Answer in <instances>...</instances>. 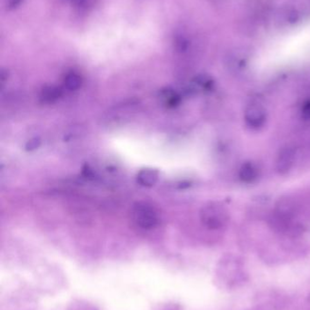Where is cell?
Returning <instances> with one entry per match:
<instances>
[{"label": "cell", "mask_w": 310, "mask_h": 310, "mask_svg": "<svg viewBox=\"0 0 310 310\" xmlns=\"http://www.w3.org/2000/svg\"><path fill=\"white\" fill-rule=\"evenodd\" d=\"M133 220L142 228L150 229L157 227L159 215L156 207L148 201H139L133 206L131 212Z\"/></svg>", "instance_id": "cell-1"}, {"label": "cell", "mask_w": 310, "mask_h": 310, "mask_svg": "<svg viewBox=\"0 0 310 310\" xmlns=\"http://www.w3.org/2000/svg\"><path fill=\"white\" fill-rule=\"evenodd\" d=\"M203 224L211 229L222 228L228 223V212L218 203H208L200 212Z\"/></svg>", "instance_id": "cell-2"}, {"label": "cell", "mask_w": 310, "mask_h": 310, "mask_svg": "<svg viewBox=\"0 0 310 310\" xmlns=\"http://www.w3.org/2000/svg\"><path fill=\"white\" fill-rule=\"evenodd\" d=\"M268 120V112L259 102L248 105L244 112L245 124L250 130H260Z\"/></svg>", "instance_id": "cell-3"}, {"label": "cell", "mask_w": 310, "mask_h": 310, "mask_svg": "<svg viewBox=\"0 0 310 310\" xmlns=\"http://www.w3.org/2000/svg\"><path fill=\"white\" fill-rule=\"evenodd\" d=\"M297 151L296 148L291 145L283 147L278 152L276 159V171L280 175H285L293 168L296 160Z\"/></svg>", "instance_id": "cell-4"}, {"label": "cell", "mask_w": 310, "mask_h": 310, "mask_svg": "<svg viewBox=\"0 0 310 310\" xmlns=\"http://www.w3.org/2000/svg\"><path fill=\"white\" fill-rule=\"evenodd\" d=\"M260 176V169L256 163L246 162L241 165L239 171V178L243 184H253Z\"/></svg>", "instance_id": "cell-5"}, {"label": "cell", "mask_w": 310, "mask_h": 310, "mask_svg": "<svg viewBox=\"0 0 310 310\" xmlns=\"http://www.w3.org/2000/svg\"><path fill=\"white\" fill-rule=\"evenodd\" d=\"M158 177H159V173L157 170L151 169V168H146V169H142L137 173V183L145 187H152L157 184Z\"/></svg>", "instance_id": "cell-6"}, {"label": "cell", "mask_w": 310, "mask_h": 310, "mask_svg": "<svg viewBox=\"0 0 310 310\" xmlns=\"http://www.w3.org/2000/svg\"><path fill=\"white\" fill-rule=\"evenodd\" d=\"M62 91L60 88L56 87V86H47L42 90L41 98L42 101L44 102H53L58 100V98L61 96Z\"/></svg>", "instance_id": "cell-7"}, {"label": "cell", "mask_w": 310, "mask_h": 310, "mask_svg": "<svg viewBox=\"0 0 310 310\" xmlns=\"http://www.w3.org/2000/svg\"><path fill=\"white\" fill-rule=\"evenodd\" d=\"M64 85L66 86V89L69 91H76L82 85V78L79 73L74 72L67 73L64 79Z\"/></svg>", "instance_id": "cell-8"}, {"label": "cell", "mask_w": 310, "mask_h": 310, "mask_svg": "<svg viewBox=\"0 0 310 310\" xmlns=\"http://www.w3.org/2000/svg\"><path fill=\"white\" fill-rule=\"evenodd\" d=\"M160 97L162 98L165 106H169V107L178 106L180 102V96L178 95V93H176L172 89L163 90Z\"/></svg>", "instance_id": "cell-9"}, {"label": "cell", "mask_w": 310, "mask_h": 310, "mask_svg": "<svg viewBox=\"0 0 310 310\" xmlns=\"http://www.w3.org/2000/svg\"><path fill=\"white\" fill-rule=\"evenodd\" d=\"M174 45H175V47L178 50V52H185L188 48L189 41L185 36L178 35L175 38Z\"/></svg>", "instance_id": "cell-10"}, {"label": "cell", "mask_w": 310, "mask_h": 310, "mask_svg": "<svg viewBox=\"0 0 310 310\" xmlns=\"http://www.w3.org/2000/svg\"><path fill=\"white\" fill-rule=\"evenodd\" d=\"M195 82L199 87H201L202 89L206 90V91L212 89V87L214 86L211 78L208 77L207 75H199L196 78Z\"/></svg>", "instance_id": "cell-11"}, {"label": "cell", "mask_w": 310, "mask_h": 310, "mask_svg": "<svg viewBox=\"0 0 310 310\" xmlns=\"http://www.w3.org/2000/svg\"><path fill=\"white\" fill-rule=\"evenodd\" d=\"M40 140L38 138L31 139L30 141H29V143H27L26 145V150L27 151H33L35 149H37L40 145Z\"/></svg>", "instance_id": "cell-12"}, {"label": "cell", "mask_w": 310, "mask_h": 310, "mask_svg": "<svg viewBox=\"0 0 310 310\" xmlns=\"http://www.w3.org/2000/svg\"><path fill=\"white\" fill-rule=\"evenodd\" d=\"M302 116L304 118L310 119V99L304 102L301 107Z\"/></svg>", "instance_id": "cell-13"}, {"label": "cell", "mask_w": 310, "mask_h": 310, "mask_svg": "<svg viewBox=\"0 0 310 310\" xmlns=\"http://www.w3.org/2000/svg\"><path fill=\"white\" fill-rule=\"evenodd\" d=\"M23 1L24 0H7V8L9 10H13L15 8H18Z\"/></svg>", "instance_id": "cell-14"}]
</instances>
